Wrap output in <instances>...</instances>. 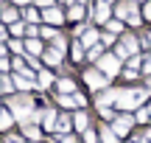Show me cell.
<instances>
[{"instance_id": "obj_1", "label": "cell", "mask_w": 151, "mask_h": 143, "mask_svg": "<svg viewBox=\"0 0 151 143\" xmlns=\"http://www.w3.org/2000/svg\"><path fill=\"white\" fill-rule=\"evenodd\" d=\"M143 101H146V90H129V93L118 95V107L120 110H132V107L143 104Z\"/></svg>"}, {"instance_id": "obj_2", "label": "cell", "mask_w": 151, "mask_h": 143, "mask_svg": "<svg viewBox=\"0 0 151 143\" xmlns=\"http://www.w3.org/2000/svg\"><path fill=\"white\" fill-rule=\"evenodd\" d=\"M11 107L22 124H25V118H31V98H11Z\"/></svg>"}, {"instance_id": "obj_3", "label": "cell", "mask_w": 151, "mask_h": 143, "mask_svg": "<svg viewBox=\"0 0 151 143\" xmlns=\"http://www.w3.org/2000/svg\"><path fill=\"white\" fill-rule=\"evenodd\" d=\"M118 17H129V22H132V25H140V14L134 11V6H132V3L118 6Z\"/></svg>"}, {"instance_id": "obj_4", "label": "cell", "mask_w": 151, "mask_h": 143, "mask_svg": "<svg viewBox=\"0 0 151 143\" xmlns=\"http://www.w3.org/2000/svg\"><path fill=\"white\" fill-rule=\"evenodd\" d=\"M118 59H115V56H104V59H101V70L104 73H109V76H115V73H118Z\"/></svg>"}, {"instance_id": "obj_5", "label": "cell", "mask_w": 151, "mask_h": 143, "mask_svg": "<svg viewBox=\"0 0 151 143\" xmlns=\"http://www.w3.org/2000/svg\"><path fill=\"white\" fill-rule=\"evenodd\" d=\"M84 82L90 84V87L98 90V87H104V84H106V76H101V73H92V70H90V73H84Z\"/></svg>"}, {"instance_id": "obj_6", "label": "cell", "mask_w": 151, "mask_h": 143, "mask_svg": "<svg viewBox=\"0 0 151 143\" xmlns=\"http://www.w3.org/2000/svg\"><path fill=\"white\" fill-rule=\"evenodd\" d=\"M129 126H132V118L129 115H120L118 124H115V135H126V132H129Z\"/></svg>"}, {"instance_id": "obj_7", "label": "cell", "mask_w": 151, "mask_h": 143, "mask_svg": "<svg viewBox=\"0 0 151 143\" xmlns=\"http://www.w3.org/2000/svg\"><path fill=\"white\" fill-rule=\"evenodd\" d=\"M45 20H50V22H62V11L59 9H45Z\"/></svg>"}, {"instance_id": "obj_8", "label": "cell", "mask_w": 151, "mask_h": 143, "mask_svg": "<svg viewBox=\"0 0 151 143\" xmlns=\"http://www.w3.org/2000/svg\"><path fill=\"white\" fill-rule=\"evenodd\" d=\"M106 17H109V6H106V3H101V6L95 9V20H98V22H104Z\"/></svg>"}, {"instance_id": "obj_9", "label": "cell", "mask_w": 151, "mask_h": 143, "mask_svg": "<svg viewBox=\"0 0 151 143\" xmlns=\"http://www.w3.org/2000/svg\"><path fill=\"white\" fill-rule=\"evenodd\" d=\"M11 121H14V118H11V112L0 110V129H9V126H11Z\"/></svg>"}, {"instance_id": "obj_10", "label": "cell", "mask_w": 151, "mask_h": 143, "mask_svg": "<svg viewBox=\"0 0 151 143\" xmlns=\"http://www.w3.org/2000/svg\"><path fill=\"white\" fill-rule=\"evenodd\" d=\"M59 59H62V53H59V51H48V53H45V65H56Z\"/></svg>"}, {"instance_id": "obj_11", "label": "cell", "mask_w": 151, "mask_h": 143, "mask_svg": "<svg viewBox=\"0 0 151 143\" xmlns=\"http://www.w3.org/2000/svg\"><path fill=\"white\" fill-rule=\"evenodd\" d=\"M56 129H59V132H67V129H70V118L62 115V118H59V124H56Z\"/></svg>"}, {"instance_id": "obj_12", "label": "cell", "mask_w": 151, "mask_h": 143, "mask_svg": "<svg viewBox=\"0 0 151 143\" xmlns=\"http://www.w3.org/2000/svg\"><path fill=\"white\" fill-rule=\"evenodd\" d=\"M73 121H76V126H78V129H87V115H84V112H76Z\"/></svg>"}, {"instance_id": "obj_13", "label": "cell", "mask_w": 151, "mask_h": 143, "mask_svg": "<svg viewBox=\"0 0 151 143\" xmlns=\"http://www.w3.org/2000/svg\"><path fill=\"white\" fill-rule=\"evenodd\" d=\"M50 82H53V76H50L48 70H42V73H39V84H42V87H48Z\"/></svg>"}, {"instance_id": "obj_14", "label": "cell", "mask_w": 151, "mask_h": 143, "mask_svg": "<svg viewBox=\"0 0 151 143\" xmlns=\"http://www.w3.org/2000/svg\"><path fill=\"white\" fill-rule=\"evenodd\" d=\"M59 90H62V93H73V82H70V79H62V82H59Z\"/></svg>"}, {"instance_id": "obj_15", "label": "cell", "mask_w": 151, "mask_h": 143, "mask_svg": "<svg viewBox=\"0 0 151 143\" xmlns=\"http://www.w3.org/2000/svg\"><path fill=\"white\" fill-rule=\"evenodd\" d=\"M109 31H112V34H120V31H123V22H120V20H112V22H109Z\"/></svg>"}, {"instance_id": "obj_16", "label": "cell", "mask_w": 151, "mask_h": 143, "mask_svg": "<svg viewBox=\"0 0 151 143\" xmlns=\"http://www.w3.org/2000/svg\"><path fill=\"white\" fill-rule=\"evenodd\" d=\"M3 20H6V22H14V20H17V11H14V9H6V11H3Z\"/></svg>"}, {"instance_id": "obj_17", "label": "cell", "mask_w": 151, "mask_h": 143, "mask_svg": "<svg viewBox=\"0 0 151 143\" xmlns=\"http://www.w3.org/2000/svg\"><path fill=\"white\" fill-rule=\"evenodd\" d=\"M70 17H73V20H81V17H84V9H81V6H73V9H70Z\"/></svg>"}, {"instance_id": "obj_18", "label": "cell", "mask_w": 151, "mask_h": 143, "mask_svg": "<svg viewBox=\"0 0 151 143\" xmlns=\"http://www.w3.org/2000/svg\"><path fill=\"white\" fill-rule=\"evenodd\" d=\"M95 39H98V34H95V31H87V34H84V42H87V45H92Z\"/></svg>"}, {"instance_id": "obj_19", "label": "cell", "mask_w": 151, "mask_h": 143, "mask_svg": "<svg viewBox=\"0 0 151 143\" xmlns=\"http://www.w3.org/2000/svg\"><path fill=\"white\" fill-rule=\"evenodd\" d=\"M11 34H17V37H20V34H25V25H20V22H14V25H11Z\"/></svg>"}, {"instance_id": "obj_20", "label": "cell", "mask_w": 151, "mask_h": 143, "mask_svg": "<svg viewBox=\"0 0 151 143\" xmlns=\"http://www.w3.org/2000/svg\"><path fill=\"white\" fill-rule=\"evenodd\" d=\"M28 51H31V53H39V42L37 39H28Z\"/></svg>"}, {"instance_id": "obj_21", "label": "cell", "mask_w": 151, "mask_h": 143, "mask_svg": "<svg viewBox=\"0 0 151 143\" xmlns=\"http://www.w3.org/2000/svg\"><path fill=\"white\" fill-rule=\"evenodd\" d=\"M104 140H106V143H118V135H112V132L106 129V132H104Z\"/></svg>"}, {"instance_id": "obj_22", "label": "cell", "mask_w": 151, "mask_h": 143, "mask_svg": "<svg viewBox=\"0 0 151 143\" xmlns=\"http://www.w3.org/2000/svg\"><path fill=\"white\" fill-rule=\"evenodd\" d=\"M84 140H87V143H98V138H95V132H90V129H87V132H84Z\"/></svg>"}, {"instance_id": "obj_23", "label": "cell", "mask_w": 151, "mask_h": 143, "mask_svg": "<svg viewBox=\"0 0 151 143\" xmlns=\"http://www.w3.org/2000/svg\"><path fill=\"white\" fill-rule=\"evenodd\" d=\"M56 143H76V138H73V135H70V138H67V135H62V138L56 140Z\"/></svg>"}, {"instance_id": "obj_24", "label": "cell", "mask_w": 151, "mask_h": 143, "mask_svg": "<svg viewBox=\"0 0 151 143\" xmlns=\"http://www.w3.org/2000/svg\"><path fill=\"white\" fill-rule=\"evenodd\" d=\"M134 48H137V42H134V39L129 37V39H126V51H134Z\"/></svg>"}, {"instance_id": "obj_25", "label": "cell", "mask_w": 151, "mask_h": 143, "mask_svg": "<svg viewBox=\"0 0 151 143\" xmlns=\"http://www.w3.org/2000/svg\"><path fill=\"white\" fill-rule=\"evenodd\" d=\"M81 56H84V53H81V45H76V48H73V59H81Z\"/></svg>"}, {"instance_id": "obj_26", "label": "cell", "mask_w": 151, "mask_h": 143, "mask_svg": "<svg viewBox=\"0 0 151 143\" xmlns=\"http://www.w3.org/2000/svg\"><path fill=\"white\" fill-rule=\"evenodd\" d=\"M146 17L151 20V3H146Z\"/></svg>"}, {"instance_id": "obj_27", "label": "cell", "mask_w": 151, "mask_h": 143, "mask_svg": "<svg viewBox=\"0 0 151 143\" xmlns=\"http://www.w3.org/2000/svg\"><path fill=\"white\" fill-rule=\"evenodd\" d=\"M6 67H9V62H6V59H0V70H6Z\"/></svg>"}, {"instance_id": "obj_28", "label": "cell", "mask_w": 151, "mask_h": 143, "mask_svg": "<svg viewBox=\"0 0 151 143\" xmlns=\"http://www.w3.org/2000/svg\"><path fill=\"white\" fill-rule=\"evenodd\" d=\"M3 39H6V28L0 25V42H3Z\"/></svg>"}, {"instance_id": "obj_29", "label": "cell", "mask_w": 151, "mask_h": 143, "mask_svg": "<svg viewBox=\"0 0 151 143\" xmlns=\"http://www.w3.org/2000/svg\"><path fill=\"white\" fill-rule=\"evenodd\" d=\"M39 3H42V6H50V3H53V0H39Z\"/></svg>"}, {"instance_id": "obj_30", "label": "cell", "mask_w": 151, "mask_h": 143, "mask_svg": "<svg viewBox=\"0 0 151 143\" xmlns=\"http://www.w3.org/2000/svg\"><path fill=\"white\" fill-rule=\"evenodd\" d=\"M3 53H6V48H3V45H0V56H3Z\"/></svg>"}, {"instance_id": "obj_31", "label": "cell", "mask_w": 151, "mask_h": 143, "mask_svg": "<svg viewBox=\"0 0 151 143\" xmlns=\"http://www.w3.org/2000/svg\"><path fill=\"white\" fill-rule=\"evenodd\" d=\"M17 3H25V0H17Z\"/></svg>"}, {"instance_id": "obj_32", "label": "cell", "mask_w": 151, "mask_h": 143, "mask_svg": "<svg viewBox=\"0 0 151 143\" xmlns=\"http://www.w3.org/2000/svg\"><path fill=\"white\" fill-rule=\"evenodd\" d=\"M134 143H140V140H134Z\"/></svg>"}, {"instance_id": "obj_33", "label": "cell", "mask_w": 151, "mask_h": 143, "mask_svg": "<svg viewBox=\"0 0 151 143\" xmlns=\"http://www.w3.org/2000/svg\"><path fill=\"white\" fill-rule=\"evenodd\" d=\"M0 90H3V87H0Z\"/></svg>"}]
</instances>
